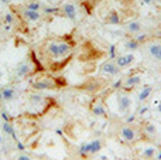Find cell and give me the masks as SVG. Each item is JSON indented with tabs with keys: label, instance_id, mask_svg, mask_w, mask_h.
<instances>
[{
	"label": "cell",
	"instance_id": "cell-20",
	"mask_svg": "<svg viewBox=\"0 0 161 160\" xmlns=\"http://www.w3.org/2000/svg\"><path fill=\"white\" fill-rule=\"evenodd\" d=\"M144 128H146V130L148 132V133H155L157 132V129H155V126H154L153 123H150V122H147V123H144Z\"/></svg>",
	"mask_w": 161,
	"mask_h": 160
},
{
	"label": "cell",
	"instance_id": "cell-26",
	"mask_svg": "<svg viewBox=\"0 0 161 160\" xmlns=\"http://www.w3.org/2000/svg\"><path fill=\"white\" fill-rule=\"evenodd\" d=\"M0 2H2V3H9L10 0H0Z\"/></svg>",
	"mask_w": 161,
	"mask_h": 160
},
{
	"label": "cell",
	"instance_id": "cell-8",
	"mask_svg": "<svg viewBox=\"0 0 161 160\" xmlns=\"http://www.w3.org/2000/svg\"><path fill=\"white\" fill-rule=\"evenodd\" d=\"M119 71H120V68L117 67L114 61H106V63L100 67V72H102V74L109 75V77H114V75H117L119 74Z\"/></svg>",
	"mask_w": 161,
	"mask_h": 160
},
{
	"label": "cell",
	"instance_id": "cell-16",
	"mask_svg": "<svg viewBox=\"0 0 161 160\" xmlns=\"http://www.w3.org/2000/svg\"><path fill=\"white\" fill-rule=\"evenodd\" d=\"M143 30V26H141V23L137 21V20H133V21H130L127 24V31L132 34H137L140 33V31Z\"/></svg>",
	"mask_w": 161,
	"mask_h": 160
},
{
	"label": "cell",
	"instance_id": "cell-3",
	"mask_svg": "<svg viewBox=\"0 0 161 160\" xmlns=\"http://www.w3.org/2000/svg\"><path fill=\"white\" fill-rule=\"evenodd\" d=\"M57 78H50V77H38L33 81V88L37 91H47V90H55L58 88Z\"/></svg>",
	"mask_w": 161,
	"mask_h": 160
},
{
	"label": "cell",
	"instance_id": "cell-19",
	"mask_svg": "<svg viewBox=\"0 0 161 160\" xmlns=\"http://www.w3.org/2000/svg\"><path fill=\"white\" fill-rule=\"evenodd\" d=\"M26 9H30V10L38 11V10L41 9V3L38 2V0H31V2H28V3L26 4Z\"/></svg>",
	"mask_w": 161,
	"mask_h": 160
},
{
	"label": "cell",
	"instance_id": "cell-12",
	"mask_svg": "<svg viewBox=\"0 0 161 160\" xmlns=\"http://www.w3.org/2000/svg\"><path fill=\"white\" fill-rule=\"evenodd\" d=\"M23 16H24V19L27 20V21H38V20L41 19V14L40 11H36V10H30V9H24L23 10Z\"/></svg>",
	"mask_w": 161,
	"mask_h": 160
},
{
	"label": "cell",
	"instance_id": "cell-11",
	"mask_svg": "<svg viewBox=\"0 0 161 160\" xmlns=\"http://www.w3.org/2000/svg\"><path fill=\"white\" fill-rule=\"evenodd\" d=\"M62 13L68 17L69 20H75L77 19V7L72 3H65L62 6Z\"/></svg>",
	"mask_w": 161,
	"mask_h": 160
},
{
	"label": "cell",
	"instance_id": "cell-25",
	"mask_svg": "<svg viewBox=\"0 0 161 160\" xmlns=\"http://www.w3.org/2000/svg\"><path fill=\"white\" fill-rule=\"evenodd\" d=\"M141 2L146 4H151V3H154V2H157V0H141Z\"/></svg>",
	"mask_w": 161,
	"mask_h": 160
},
{
	"label": "cell",
	"instance_id": "cell-21",
	"mask_svg": "<svg viewBox=\"0 0 161 160\" xmlns=\"http://www.w3.org/2000/svg\"><path fill=\"white\" fill-rule=\"evenodd\" d=\"M153 106H154V111H155L158 115L161 116V99H155V101H154Z\"/></svg>",
	"mask_w": 161,
	"mask_h": 160
},
{
	"label": "cell",
	"instance_id": "cell-15",
	"mask_svg": "<svg viewBox=\"0 0 161 160\" xmlns=\"http://www.w3.org/2000/svg\"><path fill=\"white\" fill-rule=\"evenodd\" d=\"M92 113L96 116H105L106 115V108L102 102H96L92 105Z\"/></svg>",
	"mask_w": 161,
	"mask_h": 160
},
{
	"label": "cell",
	"instance_id": "cell-14",
	"mask_svg": "<svg viewBox=\"0 0 161 160\" xmlns=\"http://www.w3.org/2000/svg\"><path fill=\"white\" fill-rule=\"evenodd\" d=\"M141 156L144 159H154V157L157 156V147L155 146H146L141 150Z\"/></svg>",
	"mask_w": 161,
	"mask_h": 160
},
{
	"label": "cell",
	"instance_id": "cell-9",
	"mask_svg": "<svg viewBox=\"0 0 161 160\" xmlns=\"http://www.w3.org/2000/svg\"><path fill=\"white\" fill-rule=\"evenodd\" d=\"M148 54L155 61H161V41H154L148 44Z\"/></svg>",
	"mask_w": 161,
	"mask_h": 160
},
{
	"label": "cell",
	"instance_id": "cell-28",
	"mask_svg": "<svg viewBox=\"0 0 161 160\" xmlns=\"http://www.w3.org/2000/svg\"><path fill=\"white\" fill-rule=\"evenodd\" d=\"M2 77H3V74H2V71H0V79H2Z\"/></svg>",
	"mask_w": 161,
	"mask_h": 160
},
{
	"label": "cell",
	"instance_id": "cell-24",
	"mask_svg": "<svg viewBox=\"0 0 161 160\" xmlns=\"http://www.w3.org/2000/svg\"><path fill=\"white\" fill-rule=\"evenodd\" d=\"M16 160H31V159H30V157L27 156V154H21V156H18Z\"/></svg>",
	"mask_w": 161,
	"mask_h": 160
},
{
	"label": "cell",
	"instance_id": "cell-2",
	"mask_svg": "<svg viewBox=\"0 0 161 160\" xmlns=\"http://www.w3.org/2000/svg\"><path fill=\"white\" fill-rule=\"evenodd\" d=\"M133 97L127 92H119L116 95V106L120 115H127L133 108Z\"/></svg>",
	"mask_w": 161,
	"mask_h": 160
},
{
	"label": "cell",
	"instance_id": "cell-17",
	"mask_svg": "<svg viewBox=\"0 0 161 160\" xmlns=\"http://www.w3.org/2000/svg\"><path fill=\"white\" fill-rule=\"evenodd\" d=\"M0 97L3 98L4 101H11L14 98V88H11V86H3Z\"/></svg>",
	"mask_w": 161,
	"mask_h": 160
},
{
	"label": "cell",
	"instance_id": "cell-27",
	"mask_svg": "<svg viewBox=\"0 0 161 160\" xmlns=\"http://www.w3.org/2000/svg\"><path fill=\"white\" fill-rule=\"evenodd\" d=\"M2 142H3V138H2V135H0V143H2Z\"/></svg>",
	"mask_w": 161,
	"mask_h": 160
},
{
	"label": "cell",
	"instance_id": "cell-10",
	"mask_svg": "<svg viewBox=\"0 0 161 160\" xmlns=\"http://www.w3.org/2000/svg\"><path fill=\"white\" fill-rule=\"evenodd\" d=\"M140 82H141V75L134 74V75H132V77H129V78L126 79L123 86H125V90H133V88H136V86L139 85Z\"/></svg>",
	"mask_w": 161,
	"mask_h": 160
},
{
	"label": "cell",
	"instance_id": "cell-7",
	"mask_svg": "<svg viewBox=\"0 0 161 160\" xmlns=\"http://www.w3.org/2000/svg\"><path fill=\"white\" fill-rule=\"evenodd\" d=\"M134 60H136V55L133 54V52H127V54H123V55H119L114 60V63H116V65L119 68H127V67H130L133 63H134Z\"/></svg>",
	"mask_w": 161,
	"mask_h": 160
},
{
	"label": "cell",
	"instance_id": "cell-13",
	"mask_svg": "<svg viewBox=\"0 0 161 160\" xmlns=\"http://www.w3.org/2000/svg\"><path fill=\"white\" fill-rule=\"evenodd\" d=\"M151 93H153V86L151 85H144L143 88L139 91V101L140 102H146V101L150 98Z\"/></svg>",
	"mask_w": 161,
	"mask_h": 160
},
{
	"label": "cell",
	"instance_id": "cell-18",
	"mask_svg": "<svg viewBox=\"0 0 161 160\" xmlns=\"http://www.w3.org/2000/svg\"><path fill=\"white\" fill-rule=\"evenodd\" d=\"M106 21L109 23V24H119V23H120V17H119V14H117V11H114V10L110 11Z\"/></svg>",
	"mask_w": 161,
	"mask_h": 160
},
{
	"label": "cell",
	"instance_id": "cell-5",
	"mask_svg": "<svg viewBox=\"0 0 161 160\" xmlns=\"http://www.w3.org/2000/svg\"><path fill=\"white\" fill-rule=\"evenodd\" d=\"M122 140L127 142V143H132V142H136L139 139V132L134 126H130V125H126L120 129V133H119Z\"/></svg>",
	"mask_w": 161,
	"mask_h": 160
},
{
	"label": "cell",
	"instance_id": "cell-1",
	"mask_svg": "<svg viewBox=\"0 0 161 160\" xmlns=\"http://www.w3.org/2000/svg\"><path fill=\"white\" fill-rule=\"evenodd\" d=\"M72 47L73 45L65 38H51L43 44L41 52L44 57L52 61L51 70L57 71L59 70V67L66 64L68 58L71 57V52H72Z\"/></svg>",
	"mask_w": 161,
	"mask_h": 160
},
{
	"label": "cell",
	"instance_id": "cell-6",
	"mask_svg": "<svg viewBox=\"0 0 161 160\" xmlns=\"http://www.w3.org/2000/svg\"><path fill=\"white\" fill-rule=\"evenodd\" d=\"M31 72H33V64H31L30 58L23 60L21 63H18L17 67H16V75H17L18 78H26Z\"/></svg>",
	"mask_w": 161,
	"mask_h": 160
},
{
	"label": "cell",
	"instance_id": "cell-22",
	"mask_svg": "<svg viewBox=\"0 0 161 160\" xmlns=\"http://www.w3.org/2000/svg\"><path fill=\"white\" fill-rule=\"evenodd\" d=\"M3 130H4V133L13 135V129H11V126H10V123H9V122H4V125H3Z\"/></svg>",
	"mask_w": 161,
	"mask_h": 160
},
{
	"label": "cell",
	"instance_id": "cell-23",
	"mask_svg": "<svg viewBox=\"0 0 161 160\" xmlns=\"http://www.w3.org/2000/svg\"><path fill=\"white\" fill-rule=\"evenodd\" d=\"M4 23H7V24H11V23H13V16H11L10 13H7V14L4 16Z\"/></svg>",
	"mask_w": 161,
	"mask_h": 160
},
{
	"label": "cell",
	"instance_id": "cell-4",
	"mask_svg": "<svg viewBox=\"0 0 161 160\" xmlns=\"http://www.w3.org/2000/svg\"><path fill=\"white\" fill-rule=\"evenodd\" d=\"M103 147V142L99 140V139H95V140H91L89 143H85L82 147L79 149V153L82 156H92V154H98Z\"/></svg>",
	"mask_w": 161,
	"mask_h": 160
}]
</instances>
